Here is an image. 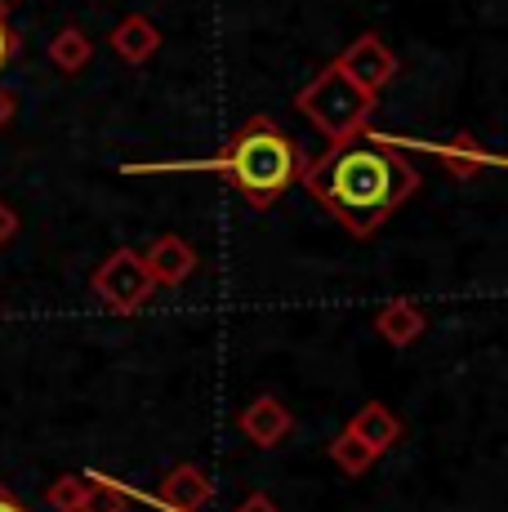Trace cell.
Returning a JSON list of instances; mask_svg holds the SVG:
<instances>
[{"mask_svg":"<svg viewBox=\"0 0 508 512\" xmlns=\"http://www.w3.org/2000/svg\"><path fill=\"white\" fill-rule=\"evenodd\" d=\"M299 183L353 236H375L419 192L424 179L402 147L357 130L348 139H335L317 161H308Z\"/></svg>","mask_w":508,"mask_h":512,"instance_id":"cell-1","label":"cell"},{"mask_svg":"<svg viewBox=\"0 0 508 512\" xmlns=\"http://www.w3.org/2000/svg\"><path fill=\"white\" fill-rule=\"evenodd\" d=\"M304 165V147L295 143V134H286L272 116L254 112L223 139L219 152L205 161V170L237 187L254 210H268L286 196V187L299 183Z\"/></svg>","mask_w":508,"mask_h":512,"instance_id":"cell-2","label":"cell"},{"mask_svg":"<svg viewBox=\"0 0 508 512\" xmlns=\"http://www.w3.org/2000/svg\"><path fill=\"white\" fill-rule=\"evenodd\" d=\"M379 94L361 90L353 76L344 72L339 63H326L317 76L304 85V90L295 94V107L308 116L312 125H317L321 134H326L330 143L335 139H348V134L366 130L370 112H375Z\"/></svg>","mask_w":508,"mask_h":512,"instance_id":"cell-3","label":"cell"},{"mask_svg":"<svg viewBox=\"0 0 508 512\" xmlns=\"http://www.w3.org/2000/svg\"><path fill=\"white\" fill-rule=\"evenodd\" d=\"M90 285H94V294H99L107 308L116 312V317H134V312H139L143 303L152 299V290H156V281H152V272L143 268L139 250H112L99 263V272H94Z\"/></svg>","mask_w":508,"mask_h":512,"instance_id":"cell-4","label":"cell"},{"mask_svg":"<svg viewBox=\"0 0 508 512\" xmlns=\"http://www.w3.org/2000/svg\"><path fill=\"white\" fill-rule=\"evenodd\" d=\"M339 67H344L348 76L361 85V90H370V94H379L388 81L397 76V54L388 49L384 41H379L375 32H366V36H357L353 45L344 49V54L335 58Z\"/></svg>","mask_w":508,"mask_h":512,"instance_id":"cell-5","label":"cell"},{"mask_svg":"<svg viewBox=\"0 0 508 512\" xmlns=\"http://www.w3.org/2000/svg\"><path fill=\"white\" fill-rule=\"evenodd\" d=\"M237 428L246 432V441H254L259 450H272L281 446V441L295 432V415L286 410V401L281 397H254L246 410H241Z\"/></svg>","mask_w":508,"mask_h":512,"instance_id":"cell-6","label":"cell"},{"mask_svg":"<svg viewBox=\"0 0 508 512\" xmlns=\"http://www.w3.org/2000/svg\"><path fill=\"white\" fill-rule=\"evenodd\" d=\"M143 268L152 272L156 285H183L197 272V245H188L183 236L165 232L143 250Z\"/></svg>","mask_w":508,"mask_h":512,"instance_id":"cell-7","label":"cell"},{"mask_svg":"<svg viewBox=\"0 0 508 512\" xmlns=\"http://www.w3.org/2000/svg\"><path fill=\"white\" fill-rule=\"evenodd\" d=\"M214 499L210 477L197 464H179L165 472L161 490H156V504L170 508V512H205V504Z\"/></svg>","mask_w":508,"mask_h":512,"instance_id":"cell-8","label":"cell"},{"mask_svg":"<svg viewBox=\"0 0 508 512\" xmlns=\"http://www.w3.org/2000/svg\"><path fill=\"white\" fill-rule=\"evenodd\" d=\"M112 49H116V58H125L130 67H143L148 58L161 49V27L152 23L148 14H125L121 23L112 27Z\"/></svg>","mask_w":508,"mask_h":512,"instance_id":"cell-9","label":"cell"},{"mask_svg":"<svg viewBox=\"0 0 508 512\" xmlns=\"http://www.w3.org/2000/svg\"><path fill=\"white\" fill-rule=\"evenodd\" d=\"M348 432H357L375 455H384V450H393L397 441H402V419H397L384 401H366L353 415V423H348Z\"/></svg>","mask_w":508,"mask_h":512,"instance_id":"cell-10","label":"cell"},{"mask_svg":"<svg viewBox=\"0 0 508 512\" xmlns=\"http://www.w3.org/2000/svg\"><path fill=\"white\" fill-rule=\"evenodd\" d=\"M375 330H379V339H388L393 348H410V343L428 330V317L415 308V303L393 299V303H384V308L375 312Z\"/></svg>","mask_w":508,"mask_h":512,"instance_id":"cell-11","label":"cell"},{"mask_svg":"<svg viewBox=\"0 0 508 512\" xmlns=\"http://www.w3.org/2000/svg\"><path fill=\"white\" fill-rule=\"evenodd\" d=\"M442 165H446V174H451V179H459V183H468V179H477V174L486 170V165L495 161L491 152H486L482 147V139H473V134H455L451 143L442 147Z\"/></svg>","mask_w":508,"mask_h":512,"instance_id":"cell-12","label":"cell"},{"mask_svg":"<svg viewBox=\"0 0 508 512\" xmlns=\"http://www.w3.org/2000/svg\"><path fill=\"white\" fill-rule=\"evenodd\" d=\"M90 58H94V41H90V36H85L76 23H67L63 32H54V41H50V63H54L63 76L85 72V67H90Z\"/></svg>","mask_w":508,"mask_h":512,"instance_id":"cell-13","label":"cell"},{"mask_svg":"<svg viewBox=\"0 0 508 512\" xmlns=\"http://www.w3.org/2000/svg\"><path fill=\"white\" fill-rule=\"evenodd\" d=\"M130 490L116 486L112 477H99V472H90L85 477V504L81 512H130Z\"/></svg>","mask_w":508,"mask_h":512,"instance_id":"cell-14","label":"cell"},{"mask_svg":"<svg viewBox=\"0 0 508 512\" xmlns=\"http://www.w3.org/2000/svg\"><path fill=\"white\" fill-rule=\"evenodd\" d=\"M330 459L339 464V472H348V477H361V472L375 464L379 455L357 437V432H339V437L330 441Z\"/></svg>","mask_w":508,"mask_h":512,"instance_id":"cell-15","label":"cell"},{"mask_svg":"<svg viewBox=\"0 0 508 512\" xmlns=\"http://www.w3.org/2000/svg\"><path fill=\"white\" fill-rule=\"evenodd\" d=\"M45 504H50L54 512H81V504H85V477H81V472H63L58 481H50Z\"/></svg>","mask_w":508,"mask_h":512,"instance_id":"cell-16","label":"cell"},{"mask_svg":"<svg viewBox=\"0 0 508 512\" xmlns=\"http://www.w3.org/2000/svg\"><path fill=\"white\" fill-rule=\"evenodd\" d=\"M18 49H23V41H18L14 23H9V5L0 0V72H5V67L18 58Z\"/></svg>","mask_w":508,"mask_h":512,"instance_id":"cell-17","label":"cell"},{"mask_svg":"<svg viewBox=\"0 0 508 512\" xmlns=\"http://www.w3.org/2000/svg\"><path fill=\"white\" fill-rule=\"evenodd\" d=\"M14 232H18V214L9 210L5 201H0V245H9V241H14Z\"/></svg>","mask_w":508,"mask_h":512,"instance_id":"cell-18","label":"cell"},{"mask_svg":"<svg viewBox=\"0 0 508 512\" xmlns=\"http://www.w3.org/2000/svg\"><path fill=\"white\" fill-rule=\"evenodd\" d=\"M14 112H18V94L0 85V130H5V125L14 121Z\"/></svg>","mask_w":508,"mask_h":512,"instance_id":"cell-19","label":"cell"},{"mask_svg":"<svg viewBox=\"0 0 508 512\" xmlns=\"http://www.w3.org/2000/svg\"><path fill=\"white\" fill-rule=\"evenodd\" d=\"M0 512H32V508H27L9 486H0Z\"/></svg>","mask_w":508,"mask_h":512,"instance_id":"cell-20","label":"cell"},{"mask_svg":"<svg viewBox=\"0 0 508 512\" xmlns=\"http://www.w3.org/2000/svg\"><path fill=\"white\" fill-rule=\"evenodd\" d=\"M237 512H281V508H277V504H272V499H268V495H250V499H246V504H241Z\"/></svg>","mask_w":508,"mask_h":512,"instance_id":"cell-21","label":"cell"},{"mask_svg":"<svg viewBox=\"0 0 508 512\" xmlns=\"http://www.w3.org/2000/svg\"><path fill=\"white\" fill-rule=\"evenodd\" d=\"M5 5H23V0H5Z\"/></svg>","mask_w":508,"mask_h":512,"instance_id":"cell-22","label":"cell"}]
</instances>
